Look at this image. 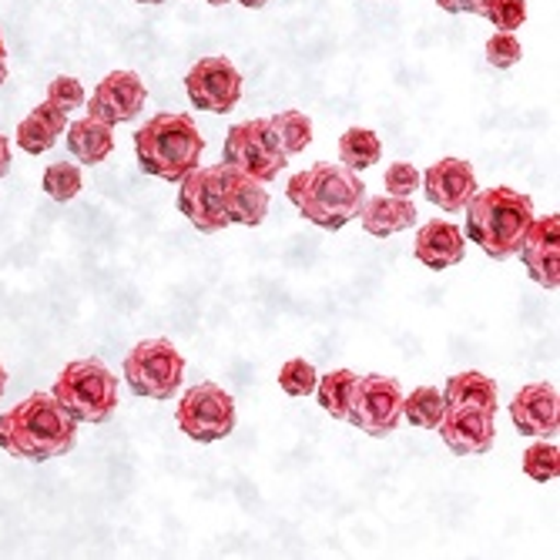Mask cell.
I'll return each mask as SVG.
<instances>
[{
    "label": "cell",
    "instance_id": "cell-1",
    "mask_svg": "<svg viewBox=\"0 0 560 560\" xmlns=\"http://www.w3.org/2000/svg\"><path fill=\"white\" fill-rule=\"evenodd\" d=\"M78 443V423L65 413L55 393H34L0 417V450L24 464H47L71 453Z\"/></svg>",
    "mask_w": 560,
    "mask_h": 560
},
{
    "label": "cell",
    "instance_id": "cell-2",
    "mask_svg": "<svg viewBox=\"0 0 560 560\" xmlns=\"http://www.w3.org/2000/svg\"><path fill=\"white\" fill-rule=\"evenodd\" d=\"M285 195L302 212L305 222L336 232L360 215L366 188H363L360 175L349 172L346 165L316 162L313 168H305V172L289 178Z\"/></svg>",
    "mask_w": 560,
    "mask_h": 560
},
{
    "label": "cell",
    "instance_id": "cell-3",
    "mask_svg": "<svg viewBox=\"0 0 560 560\" xmlns=\"http://www.w3.org/2000/svg\"><path fill=\"white\" fill-rule=\"evenodd\" d=\"M467 238L483 248V256L503 262L514 259L517 248L534 222V201L514 188L497 185L487 191H474L467 201Z\"/></svg>",
    "mask_w": 560,
    "mask_h": 560
},
{
    "label": "cell",
    "instance_id": "cell-4",
    "mask_svg": "<svg viewBox=\"0 0 560 560\" xmlns=\"http://www.w3.org/2000/svg\"><path fill=\"white\" fill-rule=\"evenodd\" d=\"M201 151H206V138L198 135L188 115L175 112L148 118L135 135V155L141 172L165 182H182V175L198 165Z\"/></svg>",
    "mask_w": 560,
    "mask_h": 560
},
{
    "label": "cell",
    "instance_id": "cell-5",
    "mask_svg": "<svg viewBox=\"0 0 560 560\" xmlns=\"http://www.w3.org/2000/svg\"><path fill=\"white\" fill-rule=\"evenodd\" d=\"M55 399L74 423H105L118 410V380L101 360H78L61 370Z\"/></svg>",
    "mask_w": 560,
    "mask_h": 560
},
{
    "label": "cell",
    "instance_id": "cell-6",
    "mask_svg": "<svg viewBox=\"0 0 560 560\" xmlns=\"http://www.w3.org/2000/svg\"><path fill=\"white\" fill-rule=\"evenodd\" d=\"M185 380V360L168 339H144L125 355V383L144 399H172Z\"/></svg>",
    "mask_w": 560,
    "mask_h": 560
},
{
    "label": "cell",
    "instance_id": "cell-7",
    "mask_svg": "<svg viewBox=\"0 0 560 560\" xmlns=\"http://www.w3.org/2000/svg\"><path fill=\"white\" fill-rule=\"evenodd\" d=\"M222 165H232L259 182H276L282 168H289V155L276 144L269 131V118H252L225 135Z\"/></svg>",
    "mask_w": 560,
    "mask_h": 560
},
{
    "label": "cell",
    "instance_id": "cell-8",
    "mask_svg": "<svg viewBox=\"0 0 560 560\" xmlns=\"http://www.w3.org/2000/svg\"><path fill=\"white\" fill-rule=\"evenodd\" d=\"M175 423L195 443L225 440L235 430V399L215 383H198L182 396Z\"/></svg>",
    "mask_w": 560,
    "mask_h": 560
},
{
    "label": "cell",
    "instance_id": "cell-9",
    "mask_svg": "<svg viewBox=\"0 0 560 560\" xmlns=\"http://www.w3.org/2000/svg\"><path fill=\"white\" fill-rule=\"evenodd\" d=\"M346 420L366 436H389L402 420V389L393 376H355Z\"/></svg>",
    "mask_w": 560,
    "mask_h": 560
},
{
    "label": "cell",
    "instance_id": "cell-10",
    "mask_svg": "<svg viewBox=\"0 0 560 560\" xmlns=\"http://www.w3.org/2000/svg\"><path fill=\"white\" fill-rule=\"evenodd\" d=\"M188 101L206 115H229L242 97V74L229 58H201L185 74Z\"/></svg>",
    "mask_w": 560,
    "mask_h": 560
},
{
    "label": "cell",
    "instance_id": "cell-11",
    "mask_svg": "<svg viewBox=\"0 0 560 560\" xmlns=\"http://www.w3.org/2000/svg\"><path fill=\"white\" fill-rule=\"evenodd\" d=\"M178 209L201 235H215L229 225V215L222 206V188H219V165L212 168L195 165L188 175H182Z\"/></svg>",
    "mask_w": 560,
    "mask_h": 560
},
{
    "label": "cell",
    "instance_id": "cell-12",
    "mask_svg": "<svg viewBox=\"0 0 560 560\" xmlns=\"http://www.w3.org/2000/svg\"><path fill=\"white\" fill-rule=\"evenodd\" d=\"M144 97H148V88L135 71H112L94 88L88 115L115 128V125L135 121L141 115Z\"/></svg>",
    "mask_w": 560,
    "mask_h": 560
},
{
    "label": "cell",
    "instance_id": "cell-13",
    "mask_svg": "<svg viewBox=\"0 0 560 560\" xmlns=\"http://www.w3.org/2000/svg\"><path fill=\"white\" fill-rule=\"evenodd\" d=\"M219 188H222V206L229 215V225H248L256 229L269 215V191L266 182L252 178L232 165H219Z\"/></svg>",
    "mask_w": 560,
    "mask_h": 560
},
{
    "label": "cell",
    "instance_id": "cell-14",
    "mask_svg": "<svg viewBox=\"0 0 560 560\" xmlns=\"http://www.w3.org/2000/svg\"><path fill=\"white\" fill-rule=\"evenodd\" d=\"M517 256L527 266L530 279L553 292L560 285V215L534 219Z\"/></svg>",
    "mask_w": 560,
    "mask_h": 560
},
{
    "label": "cell",
    "instance_id": "cell-15",
    "mask_svg": "<svg viewBox=\"0 0 560 560\" xmlns=\"http://www.w3.org/2000/svg\"><path fill=\"white\" fill-rule=\"evenodd\" d=\"M443 443L456 456H477L493 446L497 427L493 413L487 410H470V406H446L440 423H436Z\"/></svg>",
    "mask_w": 560,
    "mask_h": 560
},
{
    "label": "cell",
    "instance_id": "cell-16",
    "mask_svg": "<svg viewBox=\"0 0 560 560\" xmlns=\"http://www.w3.org/2000/svg\"><path fill=\"white\" fill-rule=\"evenodd\" d=\"M427 188V198L433 206H440L443 212H464V206L470 201V195L477 191V175L474 165L464 159H440L436 165L427 168V175L420 178Z\"/></svg>",
    "mask_w": 560,
    "mask_h": 560
},
{
    "label": "cell",
    "instance_id": "cell-17",
    "mask_svg": "<svg viewBox=\"0 0 560 560\" xmlns=\"http://www.w3.org/2000/svg\"><path fill=\"white\" fill-rule=\"evenodd\" d=\"M511 420L521 430V436H540V440L557 436V427H560L557 389L550 383L524 386L511 402Z\"/></svg>",
    "mask_w": 560,
    "mask_h": 560
},
{
    "label": "cell",
    "instance_id": "cell-18",
    "mask_svg": "<svg viewBox=\"0 0 560 560\" xmlns=\"http://www.w3.org/2000/svg\"><path fill=\"white\" fill-rule=\"evenodd\" d=\"M464 252H467V238L453 222H427L417 232L413 256H417V262H423L433 272H443V269L456 266L464 259Z\"/></svg>",
    "mask_w": 560,
    "mask_h": 560
},
{
    "label": "cell",
    "instance_id": "cell-19",
    "mask_svg": "<svg viewBox=\"0 0 560 560\" xmlns=\"http://www.w3.org/2000/svg\"><path fill=\"white\" fill-rule=\"evenodd\" d=\"M363 222V229L376 238H389L396 232L413 229L417 222V206L410 198L399 195H376V198H363V209L355 215Z\"/></svg>",
    "mask_w": 560,
    "mask_h": 560
},
{
    "label": "cell",
    "instance_id": "cell-20",
    "mask_svg": "<svg viewBox=\"0 0 560 560\" xmlns=\"http://www.w3.org/2000/svg\"><path fill=\"white\" fill-rule=\"evenodd\" d=\"M65 128H68V112L50 105V101H40V105L18 125V144L27 155H44V151L58 144Z\"/></svg>",
    "mask_w": 560,
    "mask_h": 560
},
{
    "label": "cell",
    "instance_id": "cell-21",
    "mask_svg": "<svg viewBox=\"0 0 560 560\" xmlns=\"http://www.w3.org/2000/svg\"><path fill=\"white\" fill-rule=\"evenodd\" d=\"M115 148V135H112V125L97 121V118H78L68 125V151L81 162V165H101Z\"/></svg>",
    "mask_w": 560,
    "mask_h": 560
},
{
    "label": "cell",
    "instance_id": "cell-22",
    "mask_svg": "<svg viewBox=\"0 0 560 560\" xmlns=\"http://www.w3.org/2000/svg\"><path fill=\"white\" fill-rule=\"evenodd\" d=\"M443 402L446 406H470V410H487L497 413V386L490 376L467 370L446 380L443 386Z\"/></svg>",
    "mask_w": 560,
    "mask_h": 560
},
{
    "label": "cell",
    "instance_id": "cell-23",
    "mask_svg": "<svg viewBox=\"0 0 560 560\" xmlns=\"http://www.w3.org/2000/svg\"><path fill=\"white\" fill-rule=\"evenodd\" d=\"M380 155H383V144L376 138V131H370V128H349L339 138V162L355 175L373 168L380 162Z\"/></svg>",
    "mask_w": 560,
    "mask_h": 560
},
{
    "label": "cell",
    "instance_id": "cell-24",
    "mask_svg": "<svg viewBox=\"0 0 560 560\" xmlns=\"http://www.w3.org/2000/svg\"><path fill=\"white\" fill-rule=\"evenodd\" d=\"M269 131H272L276 144L285 151V155H299V151H305L313 144V121H310V115H302V112L272 115Z\"/></svg>",
    "mask_w": 560,
    "mask_h": 560
},
{
    "label": "cell",
    "instance_id": "cell-25",
    "mask_svg": "<svg viewBox=\"0 0 560 560\" xmlns=\"http://www.w3.org/2000/svg\"><path fill=\"white\" fill-rule=\"evenodd\" d=\"M443 410H446L443 389H436V386H417L410 396H402V417L417 430H436Z\"/></svg>",
    "mask_w": 560,
    "mask_h": 560
},
{
    "label": "cell",
    "instance_id": "cell-26",
    "mask_svg": "<svg viewBox=\"0 0 560 560\" xmlns=\"http://www.w3.org/2000/svg\"><path fill=\"white\" fill-rule=\"evenodd\" d=\"M352 386H355V373L349 370H332L326 373L323 380H316V396H319V406L332 417V420H346V406H349V396H352Z\"/></svg>",
    "mask_w": 560,
    "mask_h": 560
},
{
    "label": "cell",
    "instance_id": "cell-27",
    "mask_svg": "<svg viewBox=\"0 0 560 560\" xmlns=\"http://www.w3.org/2000/svg\"><path fill=\"white\" fill-rule=\"evenodd\" d=\"M40 185H44V191H47L50 198H55V201H71V198L81 195L84 178H81V168H78V165H71V162H55V165H47V168H44Z\"/></svg>",
    "mask_w": 560,
    "mask_h": 560
},
{
    "label": "cell",
    "instance_id": "cell-28",
    "mask_svg": "<svg viewBox=\"0 0 560 560\" xmlns=\"http://www.w3.org/2000/svg\"><path fill=\"white\" fill-rule=\"evenodd\" d=\"M524 474H527L530 480H537V483L557 480V474H560V453H557V443H550V440L530 443L527 453H524Z\"/></svg>",
    "mask_w": 560,
    "mask_h": 560
},
{
    "label": "cell",
    "instance_id": "cell-29",
    "mask_svg": "<svg viewBox=\"0 0 560 560\" xmlns=\"http://www.w3.org/2000/svg\"><path fill=\"white\" fill-rule=\"evenodd\" d=\"M316 370L313 363H305V360H289L282 370H279V386L285 396H310L316 389Z\"/></svg>",
    "mask_w": 560,
    "mask_h": 560
},
{
    "label": "cell",
    "instance_id": "cell-30",
    "mask_svg": "<svg viewBox=\"0 0 560 560\" xmlns=\"http://www.w3.org/2000/svg\"><path fill=\"white\" fill-rule=\"evenodd\" d=\"M521 55H524V47H521V40L514 37V31H500V34H493V37L487 40V61H490L493 68H500V71L514 68V65L521 61Z\"/></svg>",
    "mask_w": 560,
    "mask_h": 560
},
{
    "label": "cell",
    "instance_id": "cell-31",
    "mask_svg": "<svg viewBox=\"0 0 560 560\" xmlns=\"http://www.w3.org/2000/svg\"><path fill=\"white\" fill-rule=\"evenodd\" d=\"M47 101H50V105L65 108V112L71 115V112H78V108L84 105V88H81L78 78L61 74V78H55V81L47 84Z\"/></svg>",
    "mask_w": 560,
    "mask_h": 560
},
{
    "label": "cell",
    "instance_id": "cell-32",
    "mask_svg": "<svg viewBox=\"0 0 560 560\" xmlns=\"http://www.w3.org/2000/svg\"><path fill=\"white\" fill-rule=\"evenodd\" d=\"M487 21L497 31H517L527 21V4L524 0H493L487 11Z\"/></svg>",
    "mask_w": 560,
    "mask_h": 560
},
{
    "label": "cell",
    "instance_id": "cell-33",
    "mask_svg": "<svg viewBox=\"0 0 560 560\" xmlns=\"http://www.w3.org/2000/svg\"><path fill=\"white\" fill-rule=\"evenodd\" d=\"M386 195H399V198H410L420 188V172L410 162H393L386 168Z\"/></svg>",
    "mask_w": 560,
    "mask_h": 560
},
{
    "label": "cell",
    "instance_id": "cell-34",
    "mask_svg": "<svg viewBox=\"0 0 560 560\" xmlns=\"http://www.w3.org/2000/svg\"><path fill=\"white\" fill-rule=\"evenodd\" d=\"M436 4L446 14H477V18H487L493 0H436Z\"/></svg>",
    "mask_w": 560,
    "mask_h": 560
},
{
    "label": "cell",
    "instance_id": "cell-35",
    "mask_svg": "<svg viewBox=\"0 0 560 560\" xmlns=\"http://www.w3.org/2000/svg\"><path fill=\"white\" fill-rule=\"evenodd\" d=\"M11 172V141L0 135V178Z\"/></svg>",
    "mask_w": 560,
    "mask_h": 560
},
{
    "label": "cell",
    "instance_id": "cell-36",
    "mask_svg": "<svg viewBox=\"0 0 560 560\" xmlns=\"http://www.w3.org/2000/svg\"><path fill=\"white\" fill-rule=\"evenodd\" d=\"M8 81V47H4V34H0V84Z\"/></svg>",
    "mask_w": 560,
    "mask_h": 560
},
{
    "label": "cell",
    "instance_id": "cell-37",
    "mask_svg": "<svg viewBox=\"0 0 560 560\" xmlns=\"http://www.w3.org/2000/svg\"><path fill=\"white\" fill-rule=\"evenodd\" d=\"M238 4H242V8H252V11H259V8L269 4V0H238Z\"/></svg>",
    "mask_w": 560,
    "mask_h": 560
},
{
    "label": "cell",
    "instance_id": "cell-38",
    "mask_svg": "<svg viewBox=\"0 0 560 560\" xmlns=\"http://www.w3.org/2000/svg\"><path fill=\"white\" fill-rule=\"evenodd\" d=\"M4 389H8V370L0 366V396H4Z\"/></svg>",
    "mask_w": 560,
    "mask_h": 560
},
{
    "label": "cell",
    "instance_id": "cell-39",
    "mask_svg": "<svg viewBox=\"0 0 560 560\" xmlns=\"http://www.w3.org/2000/svg\"><path fill=\"white\" fill-rule=\"evenodd\" d=\"M138 4H144V8H159V4H165V0H138Z\"/></svg>",
    "mask_w": 560,
    "mask_h": 560
},
{
    "label": "cell",
    "instance_id": "cell-40",
    "mask_svg": "<svg viewBox=\"0 0 560 560\" xmlns=\"http://www.w3.org/2000/svg\"><path fill=\"white\" fill-rule=\"evenodd\" d=\"M206 4H212V8H222V4H229V0H206Z\"/></svg>",
    "mask_w": 560,
    "mask_h": 560
}]
</instances>
